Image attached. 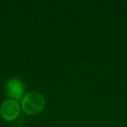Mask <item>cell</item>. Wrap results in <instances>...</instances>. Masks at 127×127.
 <instances>
[{
    "label": "cell",
    "instance_id": "obj_1",
    "mask_svg": "<svg viewBox=\"0 0 127 127\" xmlns=\"http://www.w3.org/2000/svg\"><path fill=\"white\" fill-rule=\"evenodd\" d=\"M45 100L42 94L38 92H30L22 100V109L28 114H37L44 108Z\"/></svg>",
    "mask_w": 127,
    "mask_h": 127
},
{
    "label": "cell",
    "instance_id": "obj_2",
    "mask_svg": "<svg viewBox=\"0 0 127 127\" xmlns=\"http://www.w3.org/2000/svg\"><path fill=\"white\" fill-rule=\"evenodd\" d=\"M20 106L14 99L4 101L0 107V114L5 120H13L19 115Z\"/></svg>",
    "mask_w": 127,
    "mask_h": 127
},
{
    "label": "cell",
    "instance_id": "obj_3",
    "mask_svg": "<svg viewBox=\"0 0 127 127\" xmlns=\"http://www.w3.org/2000/svg\"><path fill=\"white\" fill-rule=\"evenodd\" d=\"M6 94L12 99H19L24 92V85L18 78H11L5 85Z\"/></svg>",
    "mask_w": 127,
    "mask_h": 127
}]
</instances>
